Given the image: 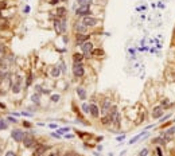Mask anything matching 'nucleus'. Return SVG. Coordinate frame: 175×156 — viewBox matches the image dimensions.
<instances>
[{"label": "nucleus", "instance_id": "nucleus-48", "mask_svg": "<svg viewBox=\"0 0 175 156\" xmlns=\"http://www.w3.org/2000/svg\"><path fill=\"white\" fill-rule=\"evenodd\" d=\"M172 122H174V124H175V117H174V118H172Z\"/></svg>", "mask_w": 175, "mask_h": 156}, {"label": "nucleus", "instance_id": "nucleus-37", "mask_svg": "<svg viewBox=\"0 0 175 156\" xmlns=\"http://www.w3.org/2000/svg\"><path fill=\"white\" fill-rule=\"evenodd\" d=\"M63 156H81V155H78V153L74 152V151H69V152H65Z\"/></svg>", "mask_w": 175, "mask_h": 156}, {"label": "nucleus", "instance_id": "nucleus-18", "mask_svg": "<svg viewBox=\"0 0 175 156\" xmlns=\"http://www.w3.org/2000/svg\"><path fill=\"white\" fill-rule=\"evenodd\" d=\"M113 121H115V118L112 116H109V114H104V116L100 117V122L104 127H110V125H113Z\"/></svg>", "mask_w": 175, "mask_h": 156}, {"label": "nucleus", "instance_id": "nucleus-6", "mask_svg": "<svg viewBox=\"0 0 175 156\" xmlns=\"http://www.w3.org/2000/svg\"><path fill=\"white\" fill-rule=\"evenodd\" d=\"M22 144H23L24 148H34L35 145L38 144V141H36V139H35V136L32 133L26 132V136H24Z\"/></svg>", "mask_w": 175, "mask_h": 156}, {"label": "nucleus", "instance_id": "nucleus-19", "mask_svg": "<svg viewBox=\"0 0 175 156\" xmlns=\"http://www.w3.org/2000/svg\"><path fill=\"white\" fill-rule=\"evenodd\" d=\"M75 93H77L78 98H80L81 101H85L86 98H88V92H86V89L82 88V86H78L77 89H75Z\"/></svg>", "mask_w": 175, "mask_h": 156}, {"label": "nucleus", "instance_id": "nucleus-31", "mask_svg": "<svg viewBox=\"0 0 175 156\" xmlns=\"http://www.w3.org/2000/svg\"><path fill=\"white\" fill-rule=\"evenodd\" d=\"M150 155V148H143V149H140V152H139V156H148Z\"/></svg>", "mask_w": 175, "mask_h": 156}, {"label": "nucleus", "instance_id": "nucleus-49", "mask_svg": "<svg viewBox=\"0 0 175 156\" xmlns=\"http://www.w3.org/2000/svg\"><path fill=\"white\" fill-rule=\"evenodd\" d=\"M0 152H1V149H0Z\"/></svg>", "mask_w": 175, "mask_h": 156}, {"label": "nucleus", "instance_id": "nucleus-2", "mask_svg": "<svg viewBox=\"0 0 175 156\" xmlns=\"http://www.w3.org/2000/svg\"><path fill=\"white\" fill-rule=\"evenodd\" d=\"M75 15L81 16V18L92 15V1H88V3L84 4V5H78V7L75 8Z\"/></svg>", "mask_w": 175, "mask_h": 156}, {"label": "nucleus", "instance_id": "nucleus-9", "mask_svg": "<svg viewBox=\"0 0 175 156\" xmlns=\"http://www.w3.org/2000/svg\"><path fill=\"white\" fill-rule=\"evenodd\" d=\"M81 22H82V24H84V26H86L88 28L96 27V26L98 24V19H97V18H94V16H92V15L84 16V18L81 19Z\"/></svg>", "mask_w": 175, "mask_h": 156}, {"label": "nucleus", "instance_id": "nucleus-38", "mask_svg": "<svg viewBox=\"0 0 175 156\" xmlns=\"http://www.w3.org/2000/svg\"><path fill=\"white\" fill-rule=\"evenodd\" d=\"M45 156H59V151H53V152H47Z\"/></svg>", "mask_w": 175, "mask_h": 156}, {"label": "nucleus", "instance_id": "nucleus-10", "mask_svg": "<svg viewBox=\"0 0 175 156\" xmlns=\"http://www.w3.org/2000/svg\"><path fill=\"white\" fill-rule=\"evenodd\" d=\"M24 136H26V132L22 131V129H14V131L11 132V137L16 141V143H22L23 139H24Z\"/></svg>", "mask_w": 175, "mask_h": 156}, {"label": "nucleus", "instance_id": "nucleus-22", "mask_svg": "<svg viewBox=\"0 0 175 156\" xmlns=\"http://www.w3.org/2000/svg\"><path fill=\"white\" fill-rule=\"evenodd\" d=\"M71 58H73V62H82L85 57H84L82 53H74V54L71 55Z\"/></svg>", "mask_w": 175, "mask_h": 156}, {"label": "nucleus", "instance_id": "nucleus-34", "mask_svg": "<svg viewBox=\"0 0 175 156\" xmlns=\"http://www.w3.org/2000/svg\"><path fill=\"white\" fill-rule=\"evenodd\" d=\"M59 98H61V96H59V94H51L50 100H51L53 102H58V101H59Z\"/></svg>", "mask_w": 175, "mask_h": 156}, {"label": "nucleus", "instance_id": "nucleus-26", "mask_svg": "<svg viewBox=\"0 0 175 156\" xmlns=\"http://www.w3.org/2000/svg\"><path fill=\"white\" fill-rule=\"evenodd\" d=\"M81 109H82V112L85 114H89L90 113V104H88V102H82V105H81Z\"/></svg>", "mask_w": 175, "mask_h": 156}, {"label": "nucleus", "instance_id": "nucleus-30", "mask_svg": "<svg viewBox=\"0 0 175 156\" xmlns=\"http://www.w3.org/2000/svg\"><path fill=\"white\" fill-rule=\"evenodd\" d=\"M174 122H172V120H170V121H166V122H163V124H160V127H159V129L162 131V129H166V128H168L170 125H172Z\"/></svg>", "mask_w": 175, "mask_h": 156}, {"label": "nucleus", "instance_id": "nucleus-43", "mask_svg": "<svg viewBox=\"0 0 175 156\" xmlns=\"http://www.w3.org/2000/svg\"><path fill=\"white\" fill-rule=\"evenodd\" d=\"M89 1V0H77V4L78 5H84V4H86Z\"/></svg>", "mask_w": 175, "mask_h": 156}, {"label": "nucleus", "instance_id": "nucleus-44", "mask_svg": "<svg viewBox=\"0 0 175 156\" xmlns=\"http://www.w3.org/2000/svg\"><path fill=\"white\" fill-rule=\"evenodd\" d=\"M5 156H16V153L12 152V151H8V152L5 153Z\"/></svg>", "mask_w": 175, "mask_h": 156}, {"label": "nucleus", "instance_id": "nucleus-40", "mask_svg": "<svg viewBox=\"0 0 175 156\" xmlns=\"http://www.w3.org/2000/svg\"><path fill=\"white\" fill-rule=\"evenodd\" d=\"M69 131H70L69 128H62V129H58V133H59V135H63V133L69 132Z\"/></svg>", "mask_w": 175, "mask_h": 156}, {"label": "nucleus", "instance_id": "nucleus-13", "mask_svg": "<svg viewBox=\"0 0 175 156\" xmlns=\"http://www.w3.org/2000/svg\"><path fill=\"white\" fill-rule=\"evenodd\" d=\"M74 39H75V46H81L84 42L90 40V34H75Z\"/></svg>", "mask_w": 175, "mask_h": 156}, {"label": "nucleus", "instance_id": "nucleus-17", "mask_svg": "<svg viewBox=\"0 0 175 156\" xmlns=\"http://www.w3.org/2000/svg\"><path fill=\"white\" fill-rule=\"evenodd\" d=\"M11 90H12V93H19L20 90H22V77H16V79H15V82L12 83V86H11Z\"/></svg>", "mask_w": 175, "mask_h": 156}, {"label": "nucleus", "instance_id": "nucleus-3", "mask_svg": "<svg viewBox=\"0 0 175 156\" xmlns=\"http://www.w3.org/2000/svg\"><path fill=\"white\" fill-rule=\"evenodd\" d=\"M159 135H162V136L167 140V143H171V141L175 139V124L170 125V127L166 129H162L159 132Z\"/></svg>", "mask_w": 175, "mask_h": 156}, {"label": "nucleus", "instance_id": "nucleus-1", "mask_svg": "<svg viewBox=\"0 0 175 156\" xmlns=\"http://www.w3.org/2000/svg\"><path fill=\"white\" fill-rule=\"evenodd\" d=\"M54 30L57 35H62L67 31V19L65 18H55L54 20Z\"/></svg>", "mask_w": 175, "mask_h": 156}, {"label": "nucleus", "instance_id": "nucleus-45", "mask_svg": "<svg viewBox=\"0 0 175 156\" xmlns=\"http://www.w3.org/2000/svg\"><path fill=\"white\" fill-rule=\"evenodd\" d=\"M7 120H8V121H11V122H14V124H15L16 121H18V120H16V118H14V117H8Z\"/></svg>", "mask_w": 175, "mask_h": 156}, {"label": "nucleus", "instance_id": "nucleus-12", "mask_svg": "<svg viewBox=\"0 0 175 156\" xmlns=\"http://www.w3.org/2000/svg\"><path fill=\"white\" fill-rule=\"evenodd\" d=\"M90 116L93 118H100L101 117V110H100V106L96 104V102H90Z\"/></svg>", "mask_w": 175, "mask_h": 156}, {"label": "nucleus", "instance_id": "nucleus-35", "mask_svg": "<svg viewBox=\"0 0 175 156\" xmlns=\"http://www.w3.org/2000/svg\"><path fill=\"white\" fill-rule=\"evenodd\" d=\"M32 83V73H30L27 77V82H26V86H30Z\"/></svg>", "mask_w": 175, "mask_h": 156}, {"label": "nucleus", "instance_id": "nucleus-11", "mask_svg": "<svg viewBox=\"0 0 175 156\" xmlns=\"http://www.w3.org/2000/svg\"><path fill=\"white\" fill-rule=\"evenodd\" d=\"M112 101L109 100V98H104L101 102V105H100V110H101V116H104V114H108L109 109H110V106H112Z\"/></svg>", "mask_w": 175, "mask_h": 156}, {"label": "nucleus", "instance_id": "nucleus-42", "mask_svg": "<svg viewBox=\"0 0 175 156\" xmlns=\"http://www.w3.org/2000/svg\"><path fill=\"white\" fill-rule=\"evenodd\" d=\"M59 1H62V0H50V1H49V4H51V5H57Z\"/></svg>", "mask_w": 175, "mask_h": 156}, {"label": "nucleus", "instance_id": "nucleus-7", "mask_svg": "<svg viewBox=\"0 0 175 156\" xmlns=\"http://www.w3.org/2000/svg\"><path fill=\"white\" fill-rule=\"evenodd\" d=\"M50 147L47 144H42V143H38V144L34 147V151H32L31 156H45L47 152H49Z\"/></svg>", "mask_w": 175, "mask_h": 156}, {"label": "nucleus", "instance_id": "nucleus-39", "mask_svg": "<svg viewBox=\"0 0 175 156\" xmlns=\"http://www.w3.org/2000/svg\"><path fill=\"white\" fill-rule=\"evenodd\" d=\"M59 67H61V71H62L63 74H65V73H66V65H65V62H61Z\"/></svg>", "mask_w": 175, "mask_h": 156}, {"label": "nucleus", "instance_id": "nucleus-25", "mask_svg": "<svg viewBox=\"0 0 175 156\" xmlns=\"http://www.w3.org/2000/svg\"><path fill=\"white\" fill-rule=\"evenodd\" d=\"M147 133H148V132H145V131H144V132H141V133H139V135H136L135 137H132V139L129 140V144H135V143H136L137 140H140V139H141L143 136H145Z\"/></svg>", "mask_w": 175, "mask_h": 156}, {"label": "nucleus", "instance_id": "nucleus-4", "mask_svg": "<svg viewBox=\"0 0 175 156\" xmlns=\"http://www.w3.org/2000/svg\"><path fill=\"white\" fill-rule=\"evenodd\" d=\"M71 71H73V75L75 78H82L85 75V65L82 62H73Z\"/></svg>", "mask_w": 175, "mask_h": 156}, {"label": "nucleus", "instance_id": "nucleus-47", "mask_svg": "<svg viewBox=\"0 0 175 156\" xmlns=\"http://www.w3.org/2000/svg\"><path fill=\"white\" fill-rule=\"evenodd\" d=\"M172 36L175 38V27H174V30H172Z\"/></svg>", "mask_w": 175, "mask_h": 156}, {"label": "nucleus", "instance_id": "nucleus-15", "mask_svg": "<svg viewBox=\"0 0 175 156\" xmlns=\"http://www.w3.org/2000/svg\"><path fill=\"white\" fill-rule=\"evenodd\" d=\"M73 28H74V31H75V34H88V31H89V28L86 27V26H84L82 22H75Z\"/></svg>", "mask_w": 175, "mask_h": 156}, {"label": "nucleus", "instance_id": "nucleus-36", "mask_svg": "<svg viewBox=\"0 0 175 156\" xmlns=\"http://www.w3.org/2000/svg\"><path fill=\"white\" fill-rule=\"evenodd\" d=\"M5 50H7V47H5V44L0 42V54H4V53H5Z\"/></svg>", "mask_w": 175, "mask_h": 156}, {"label": "nucleus", "instance_id": "nucleus-24", "mask_svg": "<svg viewBox=\"0 0 175 156\" xmlns=\"http://www.w3.org/2000/svg\"><path fill=\"white\" fill-rule=\"evenodd\" d=\"M61 73H62V71H61V67L59 66H55V67L51 69V77L53 78H58Z\"/></svg>", "mask_w": 175, "mask_h": 156}, {"label": "nucleus", "instance_id": "nucleus-28", "mask_svg": "<svg viewBox=\"0 0 175 156\" xmlns=\"http://www.w3.org/2000/svg\"><path fill=\"white\" fill-rule=\"evenodd\" d=\"M154 149H155V152H156V156H164L163 147H160V145H154Z\"/></svg>", "mask_w": 175, "mask_h": 156}, {"label": "nucleus", "instance_id": "nucleus-29", "mask_svg": "<svg viewBox=\"0 0 175 156\" xmlns=\"http://www.w3.org/2000/svg\"><path fill=\"white\" fill-rule=\"evenodd\" d=\"M172 114L171 113H167V114H164L163 117H160L159 118V124H163V122H166L167 120H170V117H171Z\"/></svg>", "mask_w": 175, "mask_h": 156}, {"label": "nucleus", "instance_id": "nucleus-32", "mask_svg": "<svg viewBox=\"0 0 175 156\" xmlns=\"http://www.w3.org/2000/svg\"><path fill=\"white\" fill-rule=\"evenodd\" d=\"M0 28H1V30H5V28H8V20L7 19H3L1 22H0Z\"/></svg>", "mask_w": 175, "mask_h": 156}, {"label": "nucleus", "instance_id": "nucleus-41", "mask_svg": "<svg viewBox=\"0 0 175 156\" xmlns=\"http://www.w3.org/2000/svg\"><path fill=\"white\" fill-rule=\"evenodd\" d=\"M23 127L24 128H32V124L28 122V121H23Z\"/></svg>", "mask_w": 175, "mask_h": 156}, {"label": "nucleus", "instance_id": "nucleus-16", "mask_svg": "<svg viewBox=\"0 0 175 156\" xmlns=\"http://www.w3.org/2000/svg\"><path fill=\"white\" fill-rule=\"evenodd\" d=\"M159 105L163 106L164 110H168V109H171L172 106H175V102H171L170 98H167V97H162L159 100Z\"/></svg>", "mask_w": 175, "mask_h": 156}, {"label": "nucleus", "instance_id": "nucleus-20", "mask_svg": "<svg viewBox=\"0 0 175 156\" xmlns=\"http://www.w3.org/2000/svg\"><path fill=\"white\" fill-rule=\"evenodd\" d=\"M54 16L55 18H65L66 16V14H67V10L65 7H57L54 10Z\"/></svg>", "mask_w": 175, "mask_h": 156}, {"label": "nucleus", "instance_id": "nucleus-23", "mask_svg": "<svg viewBox=\"0 0 175 156\" xmlns=\"http://www.w3.org/2000/svg\"><path fill=\"white\" fill-rule=\"evenodd\" d=\"M119 113H120V112H119V108H117V105H112V106H110V109H109V112H108V114H109V116H112L113 118H115V117H116Z\"/></svg>", "mask_w": 175, "mask_h": 156}, {"label": "nucleus", "instance_id": "nucleus-46", "mask_svg": "<svg viewBox=\"0 0 175 156\" xmlns=\"http://www.w3.org/2000/svg\"><path fill=\"white\" fill-rule=\"evenodd\" d=\"M124 139H125V135H121V136H119V137H117V140H119V141L124 140Z\"/></svg>", "mask_w": 175, "mask_h": 156}, {"label": "nucleus", "instance_id": "nucleus-14", "mask_svg": "<svg viewBox=\"0 0 175 156\" xmlns=\"http://www.w3.org/2000/svg\"><path fill=\"white\" fill-rule=\"evenodd\" d=\"M151 144H152V145H160V147H166L168 143H167V140H166V139L162 136V135H158V136L152 137Z\"/></svg>", "mask_w": 175, "mask_h": 156}, {"label": "nucleus", "instance_id": "nucleus-27", "mask_svg": "<svg viewBox=\"0 0 175 156\" xmlns=\"http://www.w3.org/2000/svg\"><path fill=\"white\" fill-rule=\"evenodd\" d=\"M31 101L34 102V104H36V105H39V104H40V93H34L32 94Z\"/></svg>", "mask_w": 175, "mask_h": 156}, {"label": "nucleus", "instance_id": "nucleus-21", "mask_svg": "<svg viewBox=\"0 0 175 156\" xmlns=\"http://www.w3.org/2000/svg\"><path fill=\"white\" fill-rule=\"evenodd\" d=\"M105 55V51L102 49H94L92 51V57H96V58H102Z\"/></svg>", "mask_w": 175, "mask_h": 156}, {"label": "nucleus", "instance_id": "nucleus-33", "mask_svg": "<svg viewBox=\"0 0 175 156\" xmlns=\"http://www.w3.org/2000/svg\"><path fill=\"white\" fill-rule=\"evenodd\" d=\"M8 124L5 120H0V131H3V129H7Z\"/></svg>", "mask_w": 175, "mask_h": 156}, {"label": "nucleus", "instance_id": "nucleus-8", "mask_svg": "<svg viewBox=\"0 0 175 156\" xmlns=\"http://www.w3.org/2000/svg\"><path fill=\"white\" fill-rule=\"evenodd\" d=\"M164 112L166 110H164V108L162 105H159V104L158 105H154L151 108V118L152 120H159L160 117L164 116Z\"/></svg>", "mask_w": 175, "mask_h": 156}, {"label": "nucleus", "instance_id": "nucleus-5", "mask_svg": "<svg viewBox=\"0 0 175 156\" xmlns=\"http://www.w3.org/2000/svg\"><path fill=\"white\" fill-rule=\"evenodd\" d=\"M80 49H81L82 54H84V57H85L86 59L92 58V51L94 50L93 42H90V40H88V42H84L81 46H80Z\"/></svg>", "mask_w": 175, "mask_h": 156}]
</instances>
